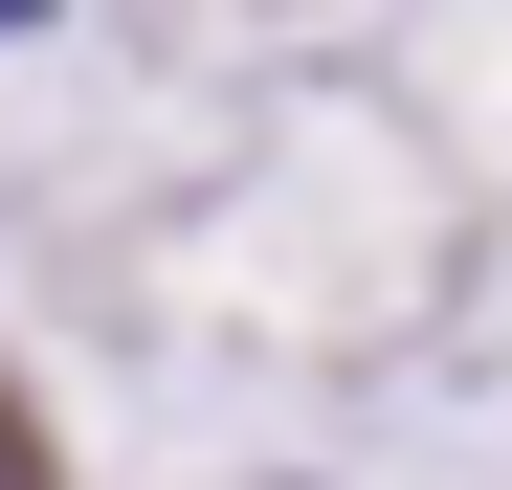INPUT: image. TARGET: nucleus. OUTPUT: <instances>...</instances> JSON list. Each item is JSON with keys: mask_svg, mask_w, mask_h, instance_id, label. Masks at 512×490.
<instances>
[{"mask_svg": "<svg viewBox=\"0 0 512 490\" xmlns=\"http://www.w3.org/2000/svg\"><path fill=\"white\" fill-rule=\"evenodd\" d=\"M0 23H45V0H0Z\"/></svg>", "mask_w": 512, "mask_h": 490, "instance_id": "2", "label": "nucleus"}, {"mask_svg": "<svg viewBox=\"0 0 512 490\" xmlns=\"http://www.w3.org/2000/svg\"><path fill=\"white\" fill-rule=\"evenodd\" d=\"M0 490H45V446H23V401H0Z\"/></svg>", "mask_w": 512, "mask_h": 490, "instance_id": "1", "label": "nucleus"}]
</instances>
